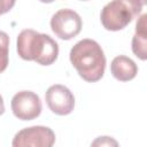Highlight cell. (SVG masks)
<instances>
[{"mask_svg":"<svg viewBox=\"0 0 147 147\" xmlns=\"http://www.w3.org/2000/svg\"><path fill=\"white\" fill-rule=\"evenodd\" d=\"M69 57L71 64L84 80L95 83L102 78L106 68V56L95 40H79L71 48Z\"/></svg>","mask_w":147,"mask_h":147,"instance_id":"6da1fadb","label":"cell"},{"mask_svg":"<svg viewBox=\"0 0 147 147\" xmlns=\"http://www.w3.org/2000/svg\"><path fill=\"white\" fill-rule=\"evenodd\" d=\"M17 53L23 60L34 61L41 65H51L57 59L59 45L46 33L25 29L17 37Z\"/></svg>","mask_w":147,"mask_h":147,"instance_id":"7a4b0ae2","label":"cell"},{"mask_svg":"<svg viewBox=\"0 0 147 147\" xmlns=\"http://www.w3.org/2000/svg\"><path fill=\"white\" fill-rule=\"evenodd\" d=\"M140 0H111L101 10V23L108 31L123 30L142 10Z\"/></svg>","mask_w":147,"mask_h":147,"instance_id":"3957f363","label":"cell"},{"mask_svg":"<svg viewBox=\"0 0 147 147\" xmlns=\"http://www.w3.org/2000/svg\"><path fill=\"white\" fill-rule=\"evenodd\" d=\"M82 26L83 21L80 16L72 9H60L51 18V29L53 33L62 40L75 38L80 32Z\"/></svg>","mask_w":147,"mask_h":147,"instance_id":"277c9868","label":"cell"},{"mask_svg":"<svg viewBox=\"0 0 147 147\" xmlns=\"http://www.w3.org/2000/svg\"><path fill=\"white\" fill-rule=\"evenodd\" d=\"M55 142V133L52 129L41 125L25 127L18 131L11 145L14 147H52Z\"/></svg>","mask_w":147,"mask_h":147,"instance_id":"5b68a950","label":"cell"},{"mask_svg":"<svg viewBox=\"0 0 147 147\" xmlns=\"http://www.w3.org/2000/svg\"><path fill=\"white\" fill-rule=\"evenodd\" d=\"M15 117L21 121H31L37 118L41 113V101L39 95L31 91L17 92L10 102Z\"/></svg>","mask_w":147,"mask_h":147,"instance_id":"8992f818","label":"cell"},{"mask_svg":"<svg viewBox=\"0 0 147 147\" xmlns=\"http://www.w3.org/2000/svg\"><path fill=\"white\" fill-rule=\"evenodd\" d=\"M45 100L49 110L56 115H69L75 108V96L71 91L61 84L52 85L47 88Z\"/></svg>","mask_w":147,"mask_h":147,"instance_id":"52a82bcc","label":"cell"},{"mask_svg":"<svg viewBox=\"0 0 147 147\" xmlns=\"http://www.w3.org/2000/svg\"><path fill=\"white\" fill-rule=\"evenodd\" d=\"M110 72L119 82L132 80L138 74V67L133 60L125 55L116 56L110 64Z\"/></svg>","mask_w":147,"mask_h":147,"instance_id":"ba28073f","label":"cell"},{"mask_svg":"<svg viewBox=\"0 0 147 147\" xmlns=\"http://www.w3.org/2000/svg\"><path fill=\"white\" fill-rule=\"evenodd\" d=\"M146 18L147 15L142 14L137 24H136V33L132 38V52L137 57L145 61L147 59V31H146Z\"/></svg>","mask_w":147,"mask_h":147,"instance_id":"9c48e42d","label":"cell"},{"mask_svg":"<svg viewBox=\"0 0 147 147\" xmlns=\"http://www.w3.org/2000/svg\"><path fill=\"white\" fill-rule=\"evenodd\" d=\"M9 37L6 32L0 31V74L6 70L9 62Z\"/></svg>","mask_w":147,"mask_h":147,"instance_id":"30bf717a","label":"cell"},{"mask_svg":"<svg viewBox=\"0 0 147 147\" xmlns=\"http://www.w3.org/2000/svg\"><path fill=\"white\" fill-rule=\"evenodd\" d=\"M93 146H110V145H114V146H117V141L113 140L110 137H99L95 141L92 142Z\"/></svg>","mask_w":147,"mask_h":147,"instance_id":"8fae6325","label":"cell"},{"mask_svg":"<svg viewBox=\"0 0 147 147\" xmlns=\"http://www.w3.org/2000/svg\"><path fill=\"white\" fill-rule=\"evenodd\" d=\"M16 0H0V15L8 13L15 5Z\"/></svg>","mask_w":147,"mask_h":147,"instance_id":"7c38bea8","label":"cell"},{"mask_svg":"<svg viewBox=\"0 0 147 147\" xmlns=\"http://www.w3.org/2000/svg\"><path fill=\"white\" fill-rule=\"evenodd\" d=\"M3 113H5V103H3V99H2V96H1V94H0V116H1Z\"/></svg>","mask_w":147,"mask_h":147,"instance_id":"4fadbf2b","label":"cell"},{"mask_svg":"<svg viewBox=\"0 0 147 147\" xmlns=\"http://www.w3.org/2000/svg\"><path fill=\"white\" fill-rule=\"evenodd\" d=\"M40 2H44V3H51V2H53V1H55V0H39Z\"/></svg>","mask_w":147,"mask_h":147,"instance_id":"5bb4252c","label":"cell"},{"mask_svg":"<svg viewBox=\"0 0 147 147\" xmlns=\"http://www.w3.org/2000/svg\"><path fill=\"white\" fill-rule=\"evenodd\" d=\"M140 1H141L142 5H146V2H147V0H140Z\"/></svg>","mask_w":147,"mask_h":147,"instance_id":"9a60e30c","label":"cell"},{"mask_svg":"<svg viewBox=\"0 0 147 147\" xmlns=\"http://www.w3.org/2000/svg\"><path fill=\"white\" fill-rule=\"evenodd\" d=\"M82 1H87V0H82Z\"/></svg>","mask_w":147,"mask_h":147,"instance_id":"2e32d148","label":"cell"}]
</instances>
